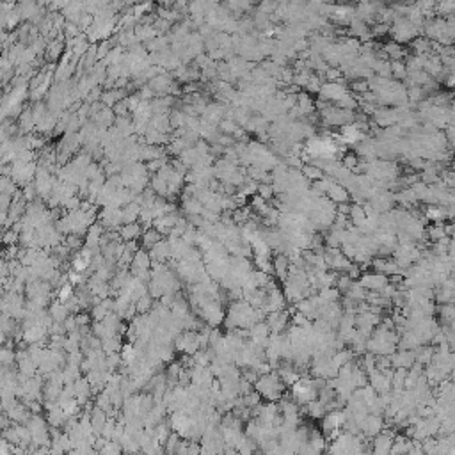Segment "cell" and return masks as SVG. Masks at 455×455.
<instances>
[{"mask_svg": "<svg viewBox=\"0 0 455 455\" xmlns=\"http://www.w3.org/2000/svg\"><path fill=\"white\" fill-rule=\"evenodd\" d=\"M120 235H121V239L126 240V242H132V240H135L141 235V228L135 224V222H130V224H126L125 228H121Z\"/></svg>", "mask_w": 455, "mask_h": 455, "instance_id": "6da1fadb", "label": "cell"}, {"mask_svg": "<svg viewBox=\"0 0 455 455\" xmlns=\"http://www.w3.org/2000/svg\"><path fill=\"white\" fill-rule=\"evenodd\" d=\"M157 242H160V231L155 228V230H146L143 233V245H146L148 249H151Z\"/></svg>", "mask_w": 455, "mask_h": 455, "instance_id": "7a4b0ae2", "label": "cell"}, {"mask_svg": "<svg viewBox=\"0 0 455 455\" xmlns=\"http://www.w3.org/2000/svg\"><path fill=\"white\" fill-rule=\"evenodd\" d=\"M151 306H153V295H151V293H149V295H143V297H139L135 301L137 313H146Z\"/></svg>", "mask_w": 455, "mask_h": 455, "instance_id": "3957f363", "label": "cell"}]
</instances>
